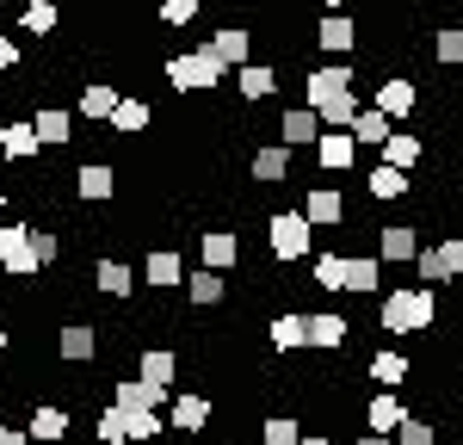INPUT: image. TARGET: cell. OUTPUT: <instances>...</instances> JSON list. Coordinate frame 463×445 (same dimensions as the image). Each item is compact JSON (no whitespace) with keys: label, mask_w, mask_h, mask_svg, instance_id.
Segmentation results:
<instances>
[{"label":"cell","mask_w":463,"mask_h":445,"mask_svg":"<svg viewBox=\"0 0 463 445\" xmlns=\"http://www.w3.org/2000/svg\"><path fill=\"white\" fill-rule=\"evenodd\" d=\"M222 291H229V285H222V272H204V266L185 279V297H192L198 309H204V303H222Z\"/></svg>","instance_id":"1f68e13d"},{"label":"cell","mask_w":463,"mask_h":445,"mask_svg":"<svg viewBox=\"0 0 463 445\" xmlns=\"http://www.w3.org/2000/svg\"><path fill=\"white\" fill-rule=\"evenodd\" d=\"M167 80H174L179 93H211L216 80H222V62H216L211 43H204V50H192V56H174V62H167Z\"/></svg>","instance_id":"7a4b0ae2"},{"label":"cell","mask_w":463,"mask_h":445,"mask_svg":"<svg viewBox=\"0 0 463 445\" xmlns=\"http://www.w3.org/2000/svg\"><path fill=\"white\" fill-rule=\"evenodd\" d=\"M377 254L383 260H414L420 254V235H414L408 222H390V229H377Z\"/></svg>","instance_id":"ac0fdd59"},{"label":"cell","mask_w":463,"mask_h":445,"mask_svg":"<svg viewBox=\"0 0 463 445\" xmlns=\"http://www.w3.org/2000/svg\"><path fill=\"white\" fill-rule=\"evenodd\" d=\"M6 69H19V43H13V37H0V74Z\"/></svg>","instance_id":"7dc6e473"},{"label":"cell","mask_w":463,"mask_h":445,"mask_svg":"<svg viewBox=\"0 0 463 445\" xmlns=\"http://www.w3.org/2000/svg\"><path fill=\"white\" fill-rule=\"evenodd\" d=\"M106 124L118 130V137H137V130H148V106L143 99H118V111H111Z\"/></svg>","instance_id":"f546056e"},{"label":"cell","mask_w":463,"mask_h":445,"mask_svg":"<svg viewBox=\"0 0 463 445\" xmlns=\"http://www.w3.org/2000/svg\"><path fill=\"white\" fill-rule=\"evenodd\" d=\"M402 421H408V414H402V396H395V390H377V396L364 402V427H371V433H383V440H390Z\"/></svg>","instance_id":"8fae6325"},{"label":"cell","mask_w":463,"mask_h":445,"mask_svg":"<svg viewBox=\"0 0 463 445\" xmlns=\"http://www.w3.org/2000/svg\"><path fill=\"white\" fill-rule=\"evenodd\" d=\"M235 445H253V440H235Z\"/></svg>","instance_id":"11a10c76"},{"label":"cell","mask_w":463,"mask_h":445,"mask_svg":"<svg viewBox=\"0 0 463 445\" xmlns=\"http://www.w3.org/2000/svg\"><path fill=\"white\" fill-rule=\"evenodd\" d=\"M371 377H377L383 390H402V383L414 377V365H408V353H377V359H371Z\"/></svg>","instance_id":"83f0119b"},{"label":"cell","mask_w":463,"mask_h":445,"mask_svg":"<svg viewBox=\"0 0 463 445\" xmlns=\"http://www.w3.org/2000/svg\"><path fill=\"white\" fill-rule=\"evenodd\" d=\"M297 445H327V433H303V440H297Z\"/></svg>","instance_id":"f907efd6"},{"label":"cell","mask_w":463,"mask_h":445,"mask_svg":"<svg viewBox=\"0 0 463 445\" xmlns=\"http://www.w3.org/2000/svg\"><path fill=\"white\" fill-rule=\"evenodd\" d=\"M32 254H37V266H56V260H62V241H56L50 229H32Z\"/></svg>","instance_id":"7bdbcfd3"},{"label":"cell","mask_w":463,"mask_h":445,"mask_svg":"<svg viewBox=\"0 0 463 445\" xmlns=\"http://www.w3.org/2000/svg\"><path fill=\"white\" fill-rule=\"evenodd\" d=\"M390 440H395V445H439V433H432V421H420V414H408V421L395 427Z\"/></svg>","instance_id":"74e56055"},{"label":"cell","mask_w":463,"mask_h":445,"mask_svg":"<svg viewBox=\"0 0 463 445\" xmlns=\"http://www.w3.org/2000/svg\"><path fill=\"white\" fill-rule=\"evenodd\" d=\"M0 148H6V161H32L43 143H37L32 124H0Z\"/></svg>","instance_id":"4316f807"},{"label":"cell","mask_w":463,"mask_h":445,"mask_svg":"<svg viewBox=\"0 0 463 445\" xmlns=\"http://www.w3.org/2000/svg\"><path fill=\"white\" fill-rule=\"evenodd\" d=\"M198 19V0H161V25H192Z\"/></svg>","instance_id":"f6af8a7d"},{"label":"cell","mask_w":463,"mask_h":445,"mask_svg":"<svg viewBox=\"0 0 463 445\" xmlns=\"http://www.w3.org/2000/svg\"><path fill=\"white\" fill-rule=\"evenodd\" d=\"M408 192V174H395V167H371V198H402Z\"/></svg>","instance_id":"f35d334b"},{"label":"cell","mask_w":463,"mask_h":445,"mask_svg":"<svg viewBox=\"0 0 463 445\" xmlns=\"http://www.w3.org/2000/svg\"><path fill=\"white\" fill-rule=\"evenodd\" d=\"M161 402H167V390H155V383H143V377H118V383H111V408H118V414L161 408Z\"/></svg>","instance_id":"5b68a950"},{"label":"cell","mask_w":463,"mask_h":445,"mask_svg":"<svg viewBox=\"0 0 463 445\" xmlns=\"http://www.w3.org/2000/svg\"><path fill=\"white\" fill-rule=\"evenodd\" d=\"M19 25L37 37H56V0H32L25 13H19Z\"/></svg>","instance_id":"e575fe53"},{"label":"cell","mask_w":463,"mask_h":445,"mask_svg":"<svg viewBox=\"0 0 463 445\" xmlns=\"http://www.w3.org/2000/svg\"><path fill=\"white\" fill-rule=\"evenodd\" d=\"M174 371H179L174 346H148L143 365H137V377H143V383H155V390H167V383H174Z\"/></svg>","instance_id":"ffe728a7"},{"label":"cell","mask_w":463,"mask_h":445,"mask_svg":"<svg viewBox=\"0 0 463 445\" xmlns=\"http://www.w3.org/2000/svg\"><path fill=\"white\" fill-rule=\"evenodd\" d=\"M327 6H346V0H327Z\"/></svg>","instance_id":"f5cc1de1"},{"label":"cell","mask_w":463,"mask_h":445,"mask_svg":"<svg viewBox=\"0 0 463 445\" xmlns=\"http://www.w3.org/2000/svg\"><path fill=\"white\" fill-rule=\"evenodd\" d=\"M353 445H390V440H383V433H358Z\"/></svg>","instance_id":"681fc988"},{"label":"cell","mask_w":463,"mask_h":445,"mask_svg":"<svg viewBox=\"0 0 463 445\" xmlns=\"http://www.w3.org/2000/svg\"><path fill=\"white\" fill-rule=\"evenodd\" d=\"M0 266H6L13 279L43 272V266H37V254H32V229H25V222H6V229H0Z\"/></svg>","instance_id":"277c9868"},{"label":"cell","mask_w":463,"mask_h":445,"mask_svg":"<svg viewBox=\"0 0 463 445\" xmlns=\"http://www.w3.org/2000/svg\"><path fill=\"white\" fill-rule=\"evenodd\" d=\"M414 99H420V93H414V80H402V74L377 87V111H383L390 124H395V118H408V111H414Z\"/></svg>","instance_id":"e0dca14e"},{"label":"cell","mask_w":463,"mask_h":445,"mask_svg":"<svg viewBox=\"0 0 463 445\" xmlns=\"http://www.w3.org/2000/svg\"><path fill=\"white\" fill-rule=\"evenodd\" d=\"M377 260H346V291H377Z\"/></svg>","instance_id":"ab89813d"},{"label":"cell","mask_w":463,"mask_h":445,"mask_svg":"<svg viewBox=\"0 0 463 445\" xmlns=\"http://www.w3.org/2000/svg\"><path fill=\"white\" fill-rule=\"evenodd\" d=\"M390 137H395V124L383 118V111H358V118H353V143L358 148H383Z\"/></svg>","instance_id":"cb8c5ba5"},{"label":"cell","mask_w":463,"mask_h":445,"mask_svg":"<svg viewBox=\"0 0 463 445\" xmlns=\"http://www.w3.org/2000/svg\"><path fill=\"white\" fill-rule=\"evenodd\" d=\"M235 87H241V99H272L279 74H272V62H248V69L235 74Z\"/></svg>","instance_id":"484cf974"},{"label":"cell","mask_w":463,"mask_h":445,"mask_svg":"<svg viewBox=\"0 0 463 445\" xmlns=\"http://www.w3.org/2000/svg\"><path fill=\"white\" fill-rule=\"evenodd\" d=\"M303 93H309V111H321L327 99L353 93V69H316L309 80H303Z\"/></svg>","instance_id":"ba28073f"},{"label":"cell","mask_w":463,"mask_h":445,"mask_svg":"<svg viewBox=\"0 0 463 445\" xmlns=\"http://www.w3.org/2000/svg\"><path fill=\"white\" fill-rule=\"evenodd\" d=\"M420 137H408V130H395L390 143H383V167H395V174H408V167H420Z\"/></svg>","instance_id":"d4e9b609"},{"label":"cell","mask_w":463,"mask_h":445,"mask_svg":"<svg viewBox=\"0 0 463 445\" xmlns=\"http://www.w3.org/2000/svg\"><path fill=\"white\" fill-rule=\"evenodd\" d=\"M0 204H6V185H0Z\"/></svg>","instance_id":"db71d44e"},{"label":"cell","mask_w":463,"mask_h":445,"mask_svg":"<svg viewBox=\"0 0 463 445\" xmlns=\"http://www.w3.org/2000/svg\"><path fill=\"white\" fill-rule=\"evenodd\" d=\"M279 137H285V148H303V143H321V118L309 106H290L285 118H279Z\"/></svg>","instance_id":"7c38bea8"},{"label":"cell","mask_w":463,"mask_h":445,"mask_svg":"<svg viewBox=\"0 0 463 445\" xmlns=\"http://www.w3.org/2000/svg\"><path fill=\"white\" fill-rule=\"evenodd\" d=\"M353 155H358L353 130H321V143H316V161L327 167V174H340V167H353Z\"/></svg>","instance_id":"4fadbf2b"},{"label":"cell","mask_w":463,"mask_h":445,"mask_svg":"<svg viewBox=\"0 0 463 445\" xmlns=\"http://www.w3.org/2000/svg\"><path fill=\"white\" fill-rule=\"evenodd\" d=\"M266 340H272V353H297V346H309V340H303V316H279V322L266 328Z\"/></svg>","instance_id":"d6a6232c"},{"label":"cell","mask_w":463,"mask_h":445,"mask_svg":"<svg viewBox=\"0 0 463 445\" xmlns=\"http://www.w3.org/2000/svg\"><path fill=\"white\" fill-rule=\"evenodd\" d=\"M297 440H303V433H297L290 414H266V421H260V445H297Z\"/></svg>","instance_id":"8d00e7d4"},{"label":"cell","mask_w":463,"mask_h":445,"mask_svg":"<svg viewBox=\"0 0 463 445\" xmlns=\"http://www.w3.org/2000/svg\"><path fill=\"white\" fill-rule=\"evenodd\" d=\"M0 359H6V328H0Z\"/></svg>","instance_id":"816d5d0a"},{"label":"cell","mask_w":463,"mask_h":445,"mask_svg":"<svg viewBox=\"0 0 463 445\" xmlns=\"http://www.w3.org/2000/svg\"><path fill=\"white\" fill-rule=\"evenodd\" d=\"M118 111V87L111 80H87V93H80V118H111Z\"/></svg>","instance_id":"f1b7e54d"},{"label":"cell","mask_w":463,"mask_h":445,"mask_svg":"<svg viewBox=\"0 0 463 445\" xmlns=\"http://www.w3.org/2000/svg\"><path fill=\"white\" fill-rule=\"evenodd\" d=\"M0 445H32V440H25V427H0Z\"/></svg>","instance_id":"c3c4849f"},{"label":"cell","mask_w":463,"mask_h":445,"mask_svg":"<svg viewBox=\"0 0 463 445\" xmlns=\"http://www.w3.org/2000/svg\"><path fill=\"white\" fill-rule=\"evenodd\" d=\"M414 266H420V285H451V279H445V260H439V248H420V254H414Z\"/></svg>","instance_id":"60d3db41"},{"label":"cell","mask_w":463,"mask_h":445,"mask_svg":"<svg viewBox=\"0 0 463 445\" xmlns=\"http://www.w3.org/2000/svg\"><path fill=\"white\" fill-rule=\"evenodd\" d=\"M432 316H439V303H432V291L420 285V291H390L383 297V334H427Z\"/></svg>","instance_id":"6da1fadb"},{"label":"cell","mask_w":463,"mask_h":445,"mask_svg":"<svg viewBox=\"0 0 463 445\" xmlns=\"http://www.w3.org/2000/svg\"><path fill=\"white\" fill-rule=\"evenodd\" d=\"M439 260H445V279H463V235L439 241Z\"/></svg>","instance_id":"bcb514c9"},{"label":"cell","mask_w":463,"mask_h":445,"mask_svg":"<svg viewBox=\"0 0 463 445\" xmlns=\"http://www.w3.org/2000/svg\"><path fill=\"white\" fill-rule=\"evenodd\" d=\"M316 285L321 291H346V254H316Z\"/></svg>","instance_id":"d590c367"},{"label":"cell","mask_w":463,"mask_h":445,"mask_svg":"<svg viewBox=\"0 0 463 445\" xmlns=\"http://www.w3.org/2000/svg\"><path fill=\"white\" fill-rule=\"evenodd\" d=\"M432 50H439V62H463V25H445L432 37Z\"/></svg>","instance_id":"b9f144b4"},{"label":"cell","mask_w":463,"mask_h":445,"mask_svg":"<svg viewBox=\"0 0 463 445\" xmlns=\"http://www.w3.org/2000/svg\"><path fill=\"white\" fill-rule=\"evenodd\" d=\"M309 235H316V229H309V217H303V211H279V217H272V229H266L272 260H303V254H309Z\"/></svg>","instance_id":"3957f363"},{"label":"cell","mask_w":463,"mask_h":445,"mask_svg":"<svg viewBox=\"0 0 463 445\" xmlns=\"http://www.w3.org/2000/svg\"><path fill=\"white\" fill-rule=\"evenodd\" d=\"M303 217H309V229H334V222L346 217V204H340L334 185H316V192L303 198Z\"/></svg>","instance_id":"5bb4252c"},{"label":"cell","mask_w":463,"mask_h":445,"mask_svg":"<svg viewBox=\"0 0 463 445\" xmlns=\"http://www.w3.org/2000/svg\"><path fill=\"white\" fill-rule=\"evenodd\" d=\"M93 279H99V291H106V297H130V285H137L124 260H99V272H93Z\"/></svg>","instance_id":"836d02e7"},{"label":"cell","mask_w":463,"mask_h":445,"mask_svg":"<svg viewBox=\"0 0 463 445\" xmlns=\"http://www.w3.org/2000/svg\"><path fill=\"white\" fill-rule=\"evenodd\" d=\"M211 396H174V408H167V427L174 433H204L211 427Z\"/></svg>","instance_id":"52a82bcc"},{"label":"cell","mask_w":463,"mask_h":445,"mask_svg":"<svg viewBox=\"0 0 463 445\" xmlns=\"http://www.w3.org/2000/svg\"><path fill=\"white\" fill-rule=\"evenodd\" d=\"M93 433H99V445H130V440H124V414H118V408L99 414V427H93Z\"/></svg>","instance_id":"ee69618b"},{"label":"cell","mask_w":463,"mask_h":445,"mask_svg":"<svg viewBox=\"0 0 463 445\" xmlns=\"http://www.w3.org/2000/svg\"><path fill=\"white\" fill-rule=\"evenodd\" d=\"M248 50H253V43H248L241 25H222V32L211 37V56L222 62V69H229V62H241V69H248Z\"/></svg>","instance_id":"44dd1931"},{"label":"cell","mask_w":463,"mask_h":445,"mask_svg":"<svg viewBox=\"0 0 463 445\" xmlns=\"http://www.w3.org/2000/svg\"><path fill=\"white\" fill-rule=\"evenodd\" d=\"M346 328H353V322H340L334 309H321V316H303V340H309L316 353H340V346H346Z\"/></svg>","instance_id":"8992f818"},{"label":"cell","mask_w":463,"mask_h":445,"mask_svg":"<svg viewBox=\"0 0 463 445\" xmlns=\"http://www.w3.org/2000/svg\"><path fill=\"white\" fill-rule=\"evenodd\" d=\"M111 185H118V174H111L106 161H87V167L74 174V192H80L87 204H99V198H111Z\"/></svg>","instance_id":"d6986e66"},{"label":"cell","mask_w":463,"mask_h":445,"mask_svg":"<svg viewBox=\"0 0 463 445\" xmlns=\"http://www.w3.org/2000/svg\"><path fill=\"white\" fill-rule=\"evenodd\" d=\"M148 285H155V291L179 285V254L174 248H148Z\"/></svg>","instance_id":"4dcf8cb0"},{"label":"cell","mask_w":463,"mask_h":445,"mask_svg":"<svg viewBox=\"0 0 463 445\" xmlns=\"http://www.w3.org/2000/svg\"><path fill=\"white\" fill-rule=\"evenodd\" d=\"M316 43H321V50H334V56H353L358 25L346 19V13H334V19H321V25H316Z\"/></svg>","instance_id":"2e32d148"},{"label":"cell","mask_w":463,"mask_h":445,"mask_svg":"<svg viewBox=\"0 0 463 445\" xmlns=\"http://www.w3.org/2000/svg\"><path fill=\"white\" fill-rule=\"evenodd\" d=\"M25 440H37V445H62L69 440V408H32V421H25Z\"/></svg>","instance_id":"9c48e42d"},{"label":"cell","mask_w":463,"mask_h":445,"mask_svg":"<svg viewBox=\"0 0 463 445\" xmlns=\"http://www.w3.org/2000/svg\"><path fill=\"white\" fill-rule=\"evenodd\" d=\"M198 248H204V272H229L235 254H241V241L229 229H198Z\"/></svg>","instance_id":"30bf717a"},{"label":"cell","mask_w":463,"mask_h":445,"mask_svg":"<svg viewBox=\"0 0 463 445\" xmlns=\"http://www.w3.org/2000/svg\"><path fill=\"white\" fill-rule=\"evenodd\" d=\"M56 353H62V359H69V365H87V359H93V353H99V334L87 328V322H69V328L56 334Z\"/></svg>","instance_id":"9a60e30c"},{"label":"cell","mask_w":463,"mask_h":445,"mask_svg":"<svg viewBox=\"0 0 463 445\" xmlns=\"http://www.w3.org/2000/svg\"><path fill=\"white\" fill-rule=\"evenodd\" d=\"M253 180H260V185L290 180V148L285 143H279V148H253Z\"/></svg>","instance_id":"603a6c76"},{"label":"cell","mask_w":463,"mask_h":445,"mask_svg":"<svg viewBox=\"0 0 463 445\" xmlns=\"http://www.w3.org/2000/svg\"><path fill=\"white\" fill-rule=\"evenodd\" d=\"M32 130H37V143H43V148H62L74 137V118L50 106V111H37V118H32Z\"/></svg>","instance_id":"7402d4cb"}]
</instances>
